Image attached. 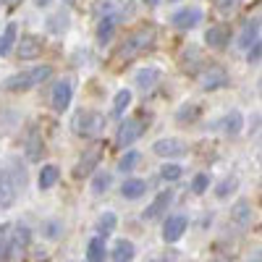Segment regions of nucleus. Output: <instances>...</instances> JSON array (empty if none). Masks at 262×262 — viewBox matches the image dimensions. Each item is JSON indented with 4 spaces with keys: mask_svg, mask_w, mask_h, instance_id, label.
Wrapping results in <instances>:
<instances>
[{
    "mask_svg": "<svg viewBox=\"0 0 262 262\" xmlns=\"http://www.w3.org/2000/svg\"><path fill=\"white\" fill-rule=\"evenodd\" d=\"M50 74H53L50 66H34V69H27V71H18V74L8 76L3 81V90H8V92H27V90H32V86L48 81Z\"/></svg>",
    "mask_w": 262,
    "mask_h": 262,
    "instance_id": "obj_1",
    "label": "nucleus"
},
{
    "mask_svg": "<svg viewBox=\"0 0 262 262\" xmlns=\"http://www.w3.org/2000/svg\"><path fill=\"white\" fill-rule=\"evenodd\" d=\"M152 39H155V29H152V27H142V29L131 32V34L126 37V42L121 45L118 55H121V58H134V55L144 53V50L152 45Z\"/></svg>",
    "mask_w": 262,
    "mask_h": 262,
    "instance_id": "obj_2",
    "label": "nucleus"
},
{
    "mask_svg": "<svg viewBox=\"0 0 262 262\" xmlns=\"http://www.w3.org/2000/svg\"><path fill=\"white\" fill-rule=\"evenodd\" d=\"M102 128H105V116L97 111H79L74 118V131L79 137H86V139L97 137Z\"/></svg>",
    "mask_w": 262,
    "mask_h": 262,
    "instance_id": "obj_3",
    "label": "nucleus"
},
{
    "mask_svg": "<svg viewBox=\"0 0 262 262\" xmlns=\"http://www.w3.org/2000/svg\"><path fill=\"white\" fill-rule=\"evenodd\" d=\"M142 131H144V121L142 118H126L118 128V134H116V144L118 147H131L139 137H142Z\"/></svg>",
    "mask_w": 262,
    "mask_h": 262,
    "instance_id": "obj_4",
    "label": "nucleus"
},
{
    "mask_svg": "<svg viewBox=\"0 0 262 262\" xmlns=\"http://www.w3.org/2000/svg\"><path fill=\"white\" fill-rule=\"evenodd\" d=\"M71 100H74V84H71V79H60V81L53 86V97H50L53 111H55V113L69 111Z\"/></svg>",
    "mask_w": 262,
    "mask_h": 262,
    "instance_id": "obj_5",
    "label": "nucleus"
},
{
    "mask_svg": "<svg viewBox=\"0 0 262 262\" xmlns=\"http://www.w3.org/2000/svg\"><path fill=\"white\" fill-rule=\"evenodd\" d=\"M152 152L160 158H184L186 155V142L176 139V137H163L152 144Z\"/></svg>",
    "mask_w": 262,
    "mask_h": 262,
    "instance_id": "obj_6",
    "label": "nucleus"
},
{
    "mask_svg": "<svg viewBox=\"0 0 262 262\" xmlns=\"http://www.w3.org/2000/svg\"><path fill=\"white\" fill-rule=\"evenodd\" d=\"M42 48H45V42H42L37 34H24L21 39H16V50H18V58L21 60H34L42 55Z\"/></svg>",
    "mask_w": 262,
    "mask_h": 262,
    "instance_id": "obj_7",
    "label": "nucleus"
},
{
    "mask_svg": "<svg viewBox=\"0 0 262 262\" xmlns=\"http://www.w3.org/2000/svg\"><path fill=\"white\" fill-rule=\"evenodd\" d=\"M16 196H18V189H16V184L11 179L8 168H0V207H3V210L13 207Z\"/></svg>",
    "mask_w": 262,
    "mask_h": 262,
    "instance_id": "obj_8",
    "label": "nucleus"
},
{
    "mask_svg": "<svg viewBox=\"0 0 262 262\" xmlns=\"http://www.w3.org/2000/svg\"><path fill=\"white\" fill-rule=\"evenodd\" d=\"M202 8H196V6H189V8H181V11H176L173 13V27L176 29H194L196 24L202 21Z\"/></svg>",
    "mask_w": 262,
    "mask_h": 262,
    "instance_id": "obj_9",
    "label": "nucleus"
},
{
    "mask_svg": "<svg viewBox=\"0 0 262 262\" xmlns=\"http://www.w3.org/2000/svg\"><path fill=\"white\" fill-rule=\"evenodd\" d=\"M186 228H189L186 215H170L165 221V226H163V238L168 244H173V242H179V238L186 233Z\"/></svg>",
    "mask_w": 262,
    "mask_h": 262,
    "instance_id": "obj_10",
    "label": "nucleus"
},
{
    "mask_svg": "<svg viewBox=\"0 0 262 262\" xmlns=\"http://www.w3.org/2000/svg\"><path fill=\"white\" fill-rule=\"evenodd\" d=\"M228 84V74L217 66H210V69L202 74V90L205 92H215V90H223Z\"/></svg>",
    "mask_w": 262,
    "mask_h": 262,
    "instance_id": "obj_11",
    "label": "nucleus"
},
{
    "mask_svg": "<svg viewBox=\"0 0 262 262\" xmlns=\"http://www.w3.org/2000/svg\"><path fill=\"white\" fill-rule=\"evenodd\" d=\"M170 202H173V191L170 189H165V191H160L155 200H152V205L144 210V221H158V217L170 207Z\"/></svg>",
    "mask_w": 262,
    "mask_h": 262,
    "instance_id": "obj_12",
    "label": "nucleus"
},
{
    "mask_svg": "<svg viewBox=\"0 0 262 262\" xmlns=\"http://www.w3.org/2000/svg\"><path fill=\"white\" fill-rule=\"evenodd\" d=\"M259 29H262L259 18H249L247 24H244V29H242V34H238V42H236V45L242 48V50H249L254 42H259Z\"/></svg>",
    "mask_w": 262,
    "mask_h": 262,
    "instance_id": "obj_13",
    "label": "nucleus"
},
{
    "mask_svg": "<svg viewBox=\"0 0 262 262\" xmlns=\"http://www.w3.org/2000/svg\"><path fill=\"white\" fill-rule=\"evenodd\" d=\"M100 155H102L100 147H90V149L81 155V160L76 163V170H74V173H76L79 179H81V176H90V173L97 168V163H100Z\"/></svg>",
    "mask_w": 262,
    "mask_h": 262,
    "instance_id": "obj_14",
    "label": "nucleus"
},
{
    "mask_svg": "<svg viewBox=\"0 0 262 262\" xmlns=\"http://www.w3.org/2000/svg\"><path fill=\"white\" fill-rule=\"evenodd\" d=\"M134 257H137L134 242H128V238H118L116 247H113V252H111V259H113V262H131Z\"/></svg>",
    "mask_w": 262,
    "mask_h": 262,
    "instance_id": "obj_15",
    "label": "nucleus"
},
{
    "mask_svg": "<svg viewBox=\"0 0 262 262\" xmlns=\"http://www.w3.org/2000/svg\"><path fill=\"white\" fill-rule=\"evenodd\" d=\"M160 81V69H152V66H147V69H139L137 74H134V84L139 86V90H152Z\"/></svg>",
    "mask_w": 262,
    "mask_h": 262,
    "instance_id": "obj_16",
    "label": "nucleus"
},
{
    "mask_svg": "<svg viewBox=\"0 0 262 262\" xmlns=\"http://www.w3.org/2000/svg\"><path fill=\"white\" fill-rule=\"evenodd\" d=\"M231 221H233L236 226L247 228V226L252 223V202H249V200H238V202L233 205V210H231Z\"/></svg>",
    "mask_w": 262,
    "mask_h": 262,
    "instance_id": "obj_17",
    "label": "nucleus"
},
{
    "mask_svg": "<svg viewBox=\"0 0 262 262\" xmlns=\"http://www.w3.org/2000/svg\"><path fill=\"white\" fill-rule=\"evenodd\" d=\"M16 39H18V27H16V21H8L6 29H3V34H0V58L11 55Z\"/></svg>",
    "mask_w": 262,
    "mask_h": 262,
    "instance_id": "obj_18",
    "label": "nucleus"
},
{
    "mask_svg": "<svg viewBox=\"0 0 262 262\" xmlns=\"http://www.w3.org/2000/svg\"><path fill=\"white\" fill-rule=\"evenodd\" d=\"M116 24H118V13H105L102 18H100V24H97V39L102 42H111V37H113V32H116Z\"/></svg>",
    "mask_w": 262,
    "mask_h": 262,
    "instance_id": "obj_19",
    "label": "nucleus"
},
{
    "mask_svg": "<svg viewBox=\"0 0 262 262\" xmlns=\"http://www.w3.org/2000/svg\"><path fill=\"white\" fill-rule=\"evenodd\" d=\"M107 247H105V236H95L86 244V262H105Z\"/></svg>",
    "mask_w": 262,
    "mask_h": 262,
    "instance_id": "obj_20",
    "label": "nucleus"
},
{
    "mask_svg": "<svg viewBox=\"0 0 262 262\" xmlns=\"http://www.w3.org/2000/svg\"><path fill=\"white\" fill-rule=\"evenodd\" d=\"M144 191H147V181H142V179H126L121 186L123 200H139V196H144Z\"/></svg>",
    "mask_w": 262,
    "mask_h": 262,
    "instance_id": "obj_21",
    "label": "nucleus"
},
{
    "mask_svg": "<svg viewBox=\"0 0 262 262\" xmlns=\"http://www.w3.org/2000/svg\"><path fill=\"white\" fill-rule=\"evenodd\" d=\"M228 39H231V32H228L226 27H210L207 34H205V42H207L210 48H217V50L226 48Z\"/></svg>",
    "mask_w": 262,
    "mask_h": 262,
    "instance_id": "obj_22",
    "label": "nucleus"
},
{
    "mask_svg": "<svg viewBox=\"0 0 262 262\" xmlns=\"http://www.w3.org/2000/svg\"><path fill=\"white\" fill-rule=\"evenodd\" d=\"M42 137H39V131L32 128L29 134H27V144H24V152H27V160H39L42 158Z\"/></svg>",
    "mask_w": 262,
    "mask_h": 262,
    "instance_id": "obj_23",
    "label": "nucleus"
},
{
    "mask_svg": "<svg viewBox=\"0 0 262 262\" xmlns=\"http://www.w3.org/2000/svg\"><path fill=\"white\" fill-rule=\"evenodd\" d=\"M58 179H60V168L58 165H45L39 170V179H37V184H39V189L45 191V189H53L55 184H58Z\"/></svg>",
    "mask_w": 262,
    "mask_h": 262,
    "instance_id": "obj_24",
    "label": "nucleus"
},
{
    "mask_svg": "<svg viewBox=\"0 0 262 262\" xmlns=\"http://www.w3.org/2000/svg\"><path fill=\"white\" fill-rule=\"evenodd\" d=\"M8 242H11V249L24 252V249L32 244V231H29L27 226H16V231H13V236L8 238Z\"/></svg>",
    "mask_w": 262,
    "mask_h": 262,
    "instance_id": "obj_25",
    "label": "nucleus"
},
{
    "mask_svg": "<svg viewBox=\"0 0 262 262\" xmlns=\"http://www.w3.org/2000/svg\"><path fill=\"white\" fill-rule=\"evenodd\" d=\"M131 100H134L131 90H118V92H116V97H113V116H116V118H121V116L128 111Z\"/></svg>",
    "mask_w": 262,
    "mask_h": 262,
    "instance_id": "obj_26",
    "label": "nucleus"
},
{
    "mask_svg": "<svg viewBox=\"0 0 262 262\" xmlns=\"http://www.w3.org/2000/svg\"><path fill=\"white\" fill-rule=\"evenodd\" d=\"M116 226H118L116 212H102V215L97 217L95 231H97V236H107V233H113V231H116Z\"/></svg>",
    "mask_w": 262,
    "mask_h": 262,
    "instance_id": "obj_27",
    "label": "nucleus"
},
{
    "mask_svg": "<svg viewBox=\"0 0 262 262\" xmlns=\"http://www.w3.org/2000/svg\"><path fill=\"white\" fill-rule=\"evenodd\" d=\"M69 11H58V13H53L50 18H48V32H53V34H63L66 29H69Z\"/></svg>",
    "mask_w": 262,
    "mask_h": 262,
    "instance_id": "obj_28",
    "label": "nucleus"
},
{
    "mask_svg": "<svg viewBox=\"0 0 262 262\" xmlns=\"http://www.w3.org/2000/svg\"><path fill=\"white\" fill-rule=\"evenodd\" d=\"M242 126H244V116L238 113V111H231L223 118V131H226V134H231V137H236L238 131H242Z\"/></svg>",
    "mask_w": 262,
    "mask_h": 262,
    "instance_id": "obj_29",
    "label": "nucleus"
},
{
    "mask_svg": "<svg viewBox=\"0 0 262 262\" xmlns=\"http://www.w3.org/2000/svg\"><path fill=\"white\" fill-rule=\"evenodd\" d=\"M236 186H238V179L236 176H226L221 184L215 186V196H217V200H228V196L236 191Z\"/></svg>",
    "mask_w": 262,
    "mask_h": 262,
    "instance_id": "obj_30",
    "label": "nucleus"
},
{
    "mask_svg": "<svg viewBox=\"0 0 262 262\" xmlns=\"http://www.w3.org/2000/svg\"><path fill=\"white\" fill-rule=\"evenodd\" d=\"M8 173H11V179H13L16 189H24V186H27V170H24V165H18V158H11Z\"/></svg>",
    "mask_w": 262,
    "mask_h": 262,
    "instance_id": "obj_31",
    "label": "nucleus"
},
{
    "mask_svg": "<svg viewBox=\"0 0 262 262\" xmlns=\"http://www.w3.org/2000/svg\"><path fill=\"white\" fill-rule=\"evenodd\" d=\"M111 184H113V176L107 170H100V173H95V179H92V191L95 194H105L107 189H111Z\"/></svg>",
    "mask_w": 262,
    "mask_h": 262,
    "instance_id": "obj_32",
    "label": "nucleus"
},
{
    "mask_svg": "<svg viewBox=\"0 0 262 262\" xmlns=\"http://www.w3.org/2000/svg\"><path fill=\"white\" fill-rule=\"evenodd\" d=\"M139 160H142V155H139V152H137V149H128L126 155L118 160V170H123V173H131V170H134V168L139 165Z\"/></svg>",
    "mask_w": 262,
    "mask_h": 262,
    "instance_id": "obj_33",
    "label": "nucleus"
},
{
    "mask_svg": "<svg viewBox=\"0 0 262 262\" xmlns=\"http://www.w3.org/2000/svg\"><path fill=\"white\" fill-rule=\"evenodd\" d=\"M160 176H163V181H179V179L184 176V168L176 165V163H165V165L160 168Z\"/></svg>",
    "mask_w": 262,
    "mask_h": 262,
    "instance_id": "obj_34",
    "label": "nucleus"
},
{
    "mask_svg": "<svg viewBox=\"0 0 262 262\" xmlns=\"http://www.w3.org/2000/svg\"><path fill=\"white\" fill-rule=\"evenodd\" d=\"M207 186H210V176H205V173H196L194 181H191V191H194V194H205Z\"/></svg>",
    "mask_w": 262,
    "mask_h": 262,
    "instance_id": "obj_35",
    "label": "nucleus"
},
{
    "mask_svg": "<svg viewBox=\"0 0 262 262\" xmlns=\"http://www.w3.org/2000/svg\"><path fill=\"white\" fill-rule=\"evenodd\" d=\"M196 113H200V107H196L194 102H186V105L181 107V111H179V116H176V118H179V121H186V118H189V121H194V118H196Z\"/></svg>",
    "mask_w": 262,
    "mask_h": 262,
    "instance_id": "obj_36",
    "label": "nucleus"
},
{
    "mask_svg": "<svg viewBox=\"0 0 262 262\" xmlns=\"http://www.w3.org/2000/svg\"><path fill=\"white\" fill-rule=\"evenodd\" d=\"M42 231H45V236H48V238H58V236H60V231H63V226H60L58 221H48L45 226H42Z\"/></svg>",
    "mask_w": 262,
    "mask_h": 262,
    "instance_id": "obj_37",
    "label": "nucleus"
},
{
    "mask_svg": "<svg viewBox=\"0 0 262 262\" xmlns=\"http://www.w3.org/2000/svg\"><path fill=\"white\" fill-rule=\"evenodd\" d=\"M259 58H262V45H259V42H254V45L247 50V60H249L252 66H257V63H259Z\"/></svg>",
    "mask_w": 262,
    "mask_h": 262,
    "instance_id": "obj_38",
    "label": "nucleus"
},
{
    "mask_svg": "<svg viewBox=\"0 0 262 262\" xmlns=\"http://www.w3.org/2000/svg\"><path fill=\"white\" fill-rule=\"evenodd\" d=\"M8 249H11V242H8V233H6V231H0V262L6 259Z\"/></svg>",
    "mask_w": 262,
    "mask_h": 262,
    "instance_id": "obj_39",
    "label": "nucleus"
},
{
    "mask_svg": "<svg viewBox=\"0 0 262 262\" xmlns=\"http://www.w3.org/2000/svg\"><path fill=\"white\" fill-rule=\"evenodd\" d=\"M236 3H238V0H217V8H221V11H231Z\"/></svg>",
    "mask_w": 262,
    "mask_h": 262,
    "instance_id": "obj_40",
    "label": "nucleus"
},
{
    "mask_svg": "<svg viewBox=\"0 0 262 262\" xmlns=\"http://www.w3.org/2000/svg\"><path fill=\"white\" fill-rule=\"evenodd\" d=\"M32 3H34L37 8H48V6L53 3V0H32Z\"/></svg>",
    "mask_w": 262,
    "mask_h": 262,
    "instance_id": "obj_41",
    "label": "nucleus"
},
{
    "mask_svg": "<svg viewBox=\"0 0 262 262\" xmlns=\"http://www.w3.org/2000/svg\"><path fill=\"white\" fill-rule=\"evenodd\" d=\"M152 262H173V259H168V257H160V259H152Z\"/></svg>",
    "mask_w": 262,
    "mask_h": 262,
    "instance_id": "obj_42",
    "label": "nucleus"
},
{
    "mask_svg": "<svg viewBox=\"0 0 262 262\" xmlns=\"http://www.w3.org/2000/svg\"><path fill=\"white\" fill-rule=\"evenodd\" d=\"M144 3H149V6H158V3H160V0H144Z\"/></svg>",
    "mask_w": 262,
    "mask_h": 262,
    "instance_id": "obj_43",
    "label": "nucleus"
},
{
    "mask_svg": "<svg viewBox=\"0 0 262 262\" xmlns=\"http://www.w3.org/2000/svg\"><path fill=\"white\" fill-rule=\"evenodd\" d=\"M210 262H226V259H210Z\"/></svg>",
    "mask_w": 262,
    "mask_h": 262,
    "instance_id": "obj_44",
    "label": "nucleus"
},
{
    "mask_svg": "<svg viewBox=\"0 0 262 262\" xmlns=\"http://www.w3.org/2000/svg\"><path fill=\"white\" fill-rule=\"evenodd\" d=\"M170 3H173V0H170Z\"/></svg>",
    "mask_w": 262,
    "mask_h": 262,
    "instance_id": "obj_45",
    "label": "nucleus"
}]
</instances>
